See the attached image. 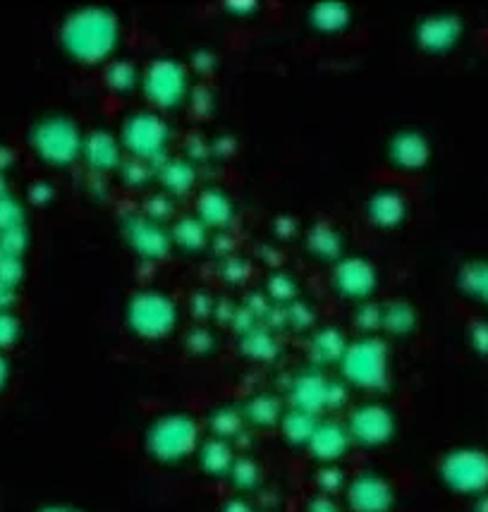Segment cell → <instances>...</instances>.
I'll return each mask as SVG.
<instances>
[{
    "instance_id": "d6986e66",
    "label": "cell",
    "mask_w": 488,
    "mask_h": 512,
    "mask_svg": "<svg viewBox=\"0 0 488 512\" xmlns=\"http://www.w3.org/2000/svg\"><path fill=\"white\" fill-rule=\"evenodd\" d=\"M244 422L254 426H278L283 419V405H278L276 400L268 398V395H259V398L249 400L242 407Z\"/></svg>"
},
{
    "instance_id": "7a4b0ae2",
    "label": "cell",
    "mask_w": 488,
    "mask_h": 512,
    "mask_svg": "<svg viewBox=\"0 0 488 512\" xmlns=\"http://www.w3.org/2000/svg\"><path fill=\"white\" fill-rule=\"evenodd\" d=\"M201 426L189 412H163L144 429V453L156 465L175 467L197 455L201 446Z\"/></svg>"
},
{
    "instance_id": "5b68a950",
    "label": "cell",
    "mask_w": 488,
    "mask_h": 512,
    "mask_svg": "<svg viewBox=\"0 0 488 512\" xmlns=\"http://www.w3.org/2000/svg\"><path fill=\"white\" fill-rule=\"evenodd\" d=\"M178 323V309L170 297L156 290L137 292L127 302V326L144 340H161L173 333Z\"/></svg>"
},
{
    "instance_id": "4316f807",
    "label": "cell",
    "mask_w": 488,
    "mask_h": 512,
    "mask_svg": "<svg viewBox=\"0 0 488 512\" xmlns=\"http://www.w3.org/2000/svg\"><path fill=\"white\" fill-rule=\"evenodd\" d=\"M108 84L115 89H127L134 84V72L130 65L125 63H113L108 67Z\"/></svg>"
},
{
    "instance_id": "e0dca14e",
    "label": "cell",
    "mask_w": 488,
    "mask_h": 512,
    "mask_svg": "<svg viewBox=\"0 0 488 512\" xmlns=\"http://www.w3.org/2000/svg\"><path fill=\"white\" fill-rule=\"evenodd\" d=\"M130 242L139 249V254L161 256L166 254L168 235L146 218H134L130 223Z\"/></svg>"
},
{
    "instance_id": "7c38bea8",
    "label": "cell",
    "mask_w": 488,
    "mask_h": 512,
    "mask_svg": "<svg viewBox=\"0 0 488 512\" xmlns=\"http://www.w3.org/2000/svg\"><path fill=\"white\" fill-rule=\"evenodd\" d=\"M352 441L347 434L345 424L333 422V419H321L316 424L314 434L309 441V455L314 457L319 465H340V460H345V455L350 453Z\"/></svg>"
},
{
    "instance_id": "ba28073f",
    "label": "cell",
    "mask_w": 488,
    "mask_h": 512,
    "mask_svg": "<svg viewBox=\"0 0 488 512\" xmlns=\"http://www.w3.org/2000/svg\"><path fill=\"white\" fill-rule=\"evenodd\" d=\"M347 395L345 383H333L319 371H307V374L297 376L295 383L290 386V402L295 410L309 412L319 417L321 412L333 410L338 402H343Z\"/></svg>"
},
{
    "instance_id": "83f0119b",
    "label": "cell",
    "mask_w": 488,
    "mask_h": 512,
    "mask_svg": "<svg viewBox=\"0 0 488 512\" xmlns=\"http://www.w3.org/2000/svg\"><path fill=\"white\" fill-rule=\"evenodd\" d=\"M472 345L479 355H488V323H477L472 328Z\"/></svg>"
},
{
    "instance_id": "52a82bcc",
    "label": "cell",
    "mask_w": 488,
    "mask_h": 512,
    "mask_svg": "<svg viewBox=\"0 0 488 512\" xmlns=\"http://www.w3.org/2000/svg\"><path fill=\"white\" fill-rule=\"evenodd\" d=\"M345 508L350 512H393L398 493L390 479L378 472H362L345 486Z\"/></svg>"
},
{
    "instance_id": "f1b7e54d",
    "label": "cell",
    "mask_w": 488,
    "mask_h": 512,
    "mask_svg": "<svg viewBox=\"0 0 488 512\" xmlns=\"http://www.w3.org/2000/svg\"><path fill=\"white\" fill-rule=\"evenodd\" d=\"M221 512H254L252 505H249V501H244V498H233V501L223 503Z\"/></svg>"
},
{
    "instance_id": "cb8c5ba5",
    "label": "cell",
    "mask_w": 488,
    "mask_h": 512,
    "mask_svg": "<svg viewBox=\"0 0 488 512\" xmlns=\"http://www.w3.org/2000/svg\"><path fill=\"white\" fill-rule=\"evenodd\" d=\"M259 474V465H256L254 460H249V457H244V460H235L228 479L237 484L240 491H252L256 489V484H259Z\"/></svg>"
},
{
    "instance_id": "2e32d148",
    "label": "cell",
    "mask_w": 488,
    "mask_h": 512,
    "mask_svg": "<svg viewBox=\"0 0 488 512\" xmlns=\"http://www.w3.org/2000/svg\"><path fill=\"white\" fill-rule=\"evenodd\" d=\"M316 424H319V419H316L314 414L290 407L288 412H283V419H280L278 429H280V436H283L290 446L307 448Z\"/></svg>"
},
{
    "instance_id": "5bb4252c",
    "label": "cell",
    "mask_w": 488,
    "mask_h": 512,
    "mask_svg": "<svg viewBox=\"0 0 488 512\" xmlns=\"http://www.w3.org/2000/svg\"><path fill=\"white\" fill-rule=\"evenodd\" d=\"M335 278H338V288L343 290L347 297L369 295L371 288H374V283H376L374 268L359 259H352V261H347V264L340 266L338 273H335Z\"/></svg>"
},
{
    "instance_id": "4fadbf2b",
    "label": "cell",
    "mask_w": 488,
    "mask_h": 512,
    "mask_svg": "<svg viewBox=\"0 0 488 512\" xmlns=\"http://www.w3.org/2000/svg\"><path fill=\"white\" fill-rule=\"evenodd\" d=\"M197 460L201 472L209 474V477H228L230 469L235 465V453L233 446L228 441H221V438H204L197 450Z\"/></svg>"
},
{
    "instance_id": "7402d4cb",
    "label": "cell",
    "mask_w": 488,
    "mask_h": 512,
    "mask_svg": "<svg viewBox=\"0 0 488 512\" xmlns=\"http://www.w3.org/2000/svg\"><path fill=\"white\" fill-rule=\"evenodd\" d=\"M462 288L488 304V261H481V264H474L467 271H462Z\"/></svg>"
},
{
    "instance_id": "9c48e42d",
    "label": "cell",
    "mask_w": 488,
    "mask_h": 512,
    "mask_svg": "<svg viewBox=\"0 0 488 512\" xmlns=\"http://www.w3.org/2000/svg\"><path fill=\"white\" fill-rule=\"evenodd\" d=\"M122 142H125L127 151H132L134 158L151 161L166 151L168 125L156 113H137L125 123Z\"/></svg>"
},
{
    "instance_id": "30bf717a",
    "label": "cell",
    "mask_w": 488,
    "mask_h": 512,
    "mask_svg": "<svg viewBox=\"0 0 488 512\" xmlns=\"http://www.w3.org/2000/svg\"><path fill=\"white\" fill-rule=\"evenodd\" d=\"M34 139L41 158H46L48 163H56V166H67V163L75 161L84 146L75 123L65 118H53L41 123Z\"/></svg>"
},
{
    "instance_id": "603a6c76",
    "label": "cell",
    "mask_w": 488,
    "mask_h": 512,
    "mask_svg": "<svg viewBox=\"0 0 488 512\" xmlns=\"http://www.w3.org/2000/svg\"><path fill=\"white\" fill-rule=\"evenodd\" d=\"M316 486H319L321 496H335V493H343L347 486V477L343 474L340 465H321L316 472Z\"/></svg>"
},
{
    "instance_id": "f546056e",
    "label": "cell",
    "mask_w": 488,
    "mask_h": 512,
    "mask_svg": "<svg viewBox=\"0 0 488 512\" xmlns=\"http://www.w3.org/2000/svg\"><path fill=\"white\" fill-rule=\"evenodd\" d=\"M41 512H82V510L72 508V505H48V508H44Z\"/></svg>"
},
{
    "instance_id": "ac0fdd59",
    "label": "cell",
    "mask_w": 488,
    "mask_h": 512,
    "mask_svg": "<svg viewBox=\"0 0 488 512\" xmlns=\"http://www.w3.org/2000/svg\"><path fill=\"white\" fill-rule=\"evenodd\" d=\"M82 154L87 156L89 166L96 168V170L115 168V166H118V161H120L118 144H115L111 139V134H106V132L91 134V137L82 146Z\"/></svg>"
},
{
    "instance_id": "8992f818",
    "label": "cell",
    "mask_w": 488,
    "mask_h": 512,
    "mask_svg": "<svg viewBox=\"0 0 488 512\" xmlns=\"http://www.w3.org/2000/svg\"><path fill=\"white\" fill-rule=\"evenodd\" d=\"M352 446L362 450H381L393 443L398 434V417L383 402H362L350 412L345 422Z\"/></svg>"
},
{
    "instance_id": "3957f363",
    "label": "cell",
    "mask_w": 488,
    "mask_h": 512,
    "mask_svg": "<svg viewBox=\"0 0 488 512\" xmlns=\"http://www.w3.org/2000/svg\"><path fill=\"white\" fill-rule=\"evenodd\" d=\"M347 388H359L364 393H381L390 381V352L378 338H359L345 347L338 362Z\"/></svg>"
},
{
    "instance_id": "277c9868",
    "label": "cell",
    "mask_w": 488,
    "mask_h": 512,
    "mask_svg": "<svg viewBox=\"0 0 488 512\" xmlns=\"http://www.w3.org/2000/svg\"><path fill=\"white\" fill-rule=\"evenodd\" d=\"M438 477L457 496H486L488 493V453L481 448H453L438 462Z\"/></svg>"
},
{
    "instance_id": "8fae6325",
    "label": "cell",
    "mask_w": 488,
    "mask_h": 512,
    "mask_svg": "<svg viewBox=\"0 0 488 512\" xmlns=\"http://www.w3.org/2000/svg\"><path fill=\"white\" fill-rule=\"evenodd\" d=\"M144 89L151 103L161 108L178 106L187 91L185 70L175 60H156L149 65L144 77Z\"/></svg>"
},
{
    "instance_id": "ffe728a7",
    "label": "cell",
    "mask_w": 488,
    "mask_h": 512,
    "mask_svg": "<svg viewBox=\"0 0 488 512\" xmlns=\"http://www.w3.org/2000/svg\"><path fill=\"white\" fill-rule=\"evenodd\" d=\"M247 426L244 422L242 410H235V407L223 405L218 410H213L211 419H209V429L213 438H221V441H233V438L240 434V431Z\"/></svg>"
},
{
    "instance_id": "4dcf8cb0",
    "label": "cell",
    "mask_w": 488,
    "mask_h": 512,
    "mask_svg": "<svg viewBox=\"0 0 488 512\" xmlns=\"http://www.w3.org/2000/svg\"><path fill=\"white\" fill-rule=\"evenodd\" d=\"M5 381H8V364H5V359L0 357V388H3Z\"/></svg>"
},
{
    "instance_id": "44dd1931",
    "label": "cell",
    "mask_w": 488,
    "mask_h": 512,
    "mask_svg": "<svg viewBox=\"0 0 488 512\" xmlns=\"http://www.w3.org/2000/svg\"><path fill=\"white\" fill-rule=\"evenodd\" d=\"M395 163L402 168H419L426 161V144L419 134H402L393 146Z\"/></svg>"
},
{
    "instance_id": "9a60e30c",
    "label": "cell",
    "mask_w": 488,
    "mask_h": 512,
    "mask_svg": "<svg viewBox=\"0 0 488 512\" xmlns=\"http://www.w3.org/2000/svg\"><path fill=\"white\" fill-rule=\"evenodd\" d=\"M457 36H460V22L453 17H433L419 27V44L436 53L453 46Z\"/></svg>"
},
{
    "instance_id": "6da1fadb",
    "label": "cell",
    "mask_w": 488,
    "mask_h": 512,
    "mask_svg": "<svg viewBox=\"0 0 488 512\" xmlns=\"http://www.w3.org/2000/svg\"><path fill=\"white\" fill-rule=\"evenodd\" d=\"M120 41L118 17L111 10L84 8L70 15L63 29V44L79 63L96 65L113 56Z\"/></svg>"
},
{
    "instance_id": "d4e9b609",
    "label": "cell",
    "mask_w": 488,
    "mask_h": 512,
    "mask_svg": "<svg viewBox=\"0 0 488 512\" xmlns=\"http://www.w3.org/2000/svg\"><path fill=\"white\" fill-rule=\"evenodd\" d=\"M371 213L369 216L374 218L376 223H381V225H393V223H398L400 218H402V201L400 199H395V197H376L374 199V206H371L369 209Z\"/></svg>"
},
{
    "instance_id": "484cf974",
    "label": "cell",
    "mask_w": 488,
    "mask_h": 512,
    "mask_svg": "<svg viewBox=\"0 0 488 512\" xmlns=\"http://www.w3.org/2000/svg\"><path fill=\"white\" fill-rule=\"evenodd\" d=\"M316 24H319V29H343L345 8H338V5H323V8H316Z\"/></svg>"
}]
</instances>
